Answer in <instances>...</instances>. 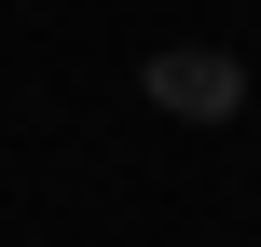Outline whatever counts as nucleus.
I'll use <instances>...</instances> for the list:
<instances>
[{"label": "nucleus", "mask_w": 261, "mask_h": 247, "mask_svg": "<svg viewBox=\"0 0 261 247\" xmlns=\"http://www.w3.org/2000/svg\"><path fill=\"white\" fill-rule=\"evenodd\" d=\"M151 96L193 110V124H220V110H234V55H151Z\"/></svg>", "instance_id": "nucleus-1"}]
</instances>
